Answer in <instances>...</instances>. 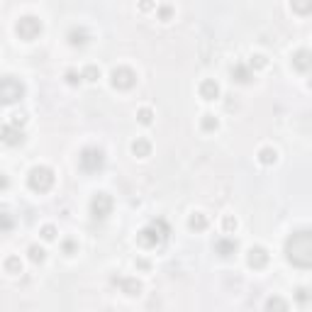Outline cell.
Masks as SVG:
<instances>
[{
    "label": "cell",
    "mask_w": 312,
    "mask_h": 312,
    "mask_svg": "<svg viewBox=\"0 0 312 312\" xmlns=\"http://www.w3.org/2000/svg\"><path fill=\"white\" fill-rule=\"evenodd\" d=\"M81 78H83V74H76V71H66V83H69V86H78V83H81Z\"/></svg>",
    "instance_id": "cell-30"
},
{
    "label": "cell",
    "mask_w": 312,
    "mask_h": 312,
    "mask_svg": "<svg viewBox=\"0 0 312 312\" xmlns=\"http://www.w3.org/2000/svg\"><path fill=\"white\" fill-rule=\"evenodd\" d=\"M18 37L25 39V42H32V39H37L39 35H42V20L35 18V15H25V18L18 20Z\"/></svg>",
    "instance_id": "cell-6"
},
{
    "label": "cell",
    "mask_w": 312,
    "mask_h": 312,
    "mask_svg": "<svg viewBox=\"0 0 312 312\" xmlns=\"http://www.w3.org/2000/svg\"><path fill=\"white\" fill-rule=\"evenodd\" d=\"M115 283L120 285V290L125 295H132V297H134V295L142 293V283H139L137 278H120V280H115Z\"/></svg>",
    "instance_id": "cell-14"
},
{
    "label": "cell",
    "mask_w": 312,
    "mask_h": 312,
    "mask_svg": "<svg viewBox=\"0 0 312 312\" xmlns=\"http://www.w3.org/2000/svg\"><path fill=\"white\" fill-rule=\"evenodd\" d=\"M200 98L205 100H215V98H220V86L212 81V78H205L200 83Z\"/></svg>",
    "instance_id": "cell-15"
},
{
    "label": "cell",
    "mask_w": 312,
    "mask_h": 312,
    "mask_svg": "<svg viewBox=\"0 0 312 312\" xmlns=\"http://www.w3.org/2000/svg\"><path fill=\"white\" fill-rule=\"evenodd\" d=\"M78 166H81V171H86V173H98V171L105 166V154L98 147L83 149L81 156H78Z\"/></svg>",
    "instance_id": "cell-4"
},
{
    "label": "cell",
    "mask_w": 312,
    "mask_h": 312,
    "mask_svg": "<svg viewBox=\"0 0 312 312\" xmlns=\"http://www.w3.org/2000/svg\"><path fill=\"white\" fill-rule=\"evenodd\" d=\"M249 66H251V69H263V66H266V56H261V54L251 56V61H249Z\"/></svg>",
    "instance_id": "cell-29"
},
{
    "label": "cell",
    "mask_w": 312,
    "mask_h": 312,
    "mask_svg": "<svg viewBox=\"0 0 312 312\" xmlns=\"http://www.w3.org/2000/svg\"><path fill=\"white\" fill-rule=\"evenodd\" d=\"M137 120H139L142 125H151V122H154V112L149 110V108H142V110L137 112Z\"/></svg>",
    "instance_id": "cell-27"
},
{
    "label": "cell",
    "mask_w": 312,
    "mask_h": 312,
    "mask_svg": "<svg viewBox=\"0 0 312 312\" xmlns=\"http://www.w3.org/2000/svg\"><path fill=\"white\" fill-rule=\"evenodd\" d=\"M39 234H42L44 241H54V239H56V227H54V224H44Z\"/></svg>",
    "instance_id": "cell-26"
},
{
    "label": "cell",
    "mask_w": 312,
    "mask_h": 312,
    "mask_svg": "<svg viewBox=\"0 0 312 312\" xmlns=\"http://www.w3.org/2000/svg\"><path fill=\"white\" fill-rule=\"evenodd\" d=\"M139 8H142L144 13H149V10H154V0H139Z\"/></svg>",
    "instance_id": "cell-35"
},
{
    "label": "cell",
    "mask_w": 312,
    "mask_h": 312,
    "mask_svg": "<svg viewBox=\"0 0 312 312\" xmlns=\"http://www.w3.org/2000/svg\"><path fill=\"white\" fill-rule=\"evenodd\" d=\"M86 42H88V32L83 27H71L69 30V44L71 47H83Z\"/></svg>",
    "instance_id": "cell-16"
},
{
    "label": "cell",
    "mask_w": 312,
    "mask_h": 312,
    "mask_svg": "<svg viewBox=\"0 0 312 312\" xmlns=\"http://www.w3.org/2000/svg\"><path fill=\"white\" fill-rule=\"evenodd\" d=\"M27 254H30V261H32V263H42V261H44V249L37 246V244H32Z\"/></svg>",
    "instance_id": "cell-22"
},
{
    "label": "cell",
    "mask_w": 312,
    "mask_h": 312,
    "mask_svg": "<svg viewBox=\"0 0 312 312\" xmlns=\"http://www.w3.org/2000/svg\"><path fill=\"white\" fill-rule=\"evenodd\" d=\"M27 183L35 193H47L54 185V171L49 166H35L30 171V176H27Z\"/></svg>",
    "instance_id": "cell-3"
},
{
    "label": "cell",
    "mask_w": 312,
    "mask_h": 312,
    "mask_svg": "<svg viewBox=\"0 0 312 312\" xmlns=\"http://www.w3.org/2000/svg\"><path fill=\"white\" fill-rule=\"evenodd\" d=\"M217 125H220V122H217L215 115H205V117H202V129H205V132H215Z\"/></svg>",
    "instance_id": "cell-23"
},
{
    "label": "cell",
    "mask_w": 312,
    "mask_h": 312,
    "mask_svg": "<svg viewBox=\"0 0 312 312\" xmlns=\"http://www.w3.org/2000/svg\"><path fill=\"white\" fill-rule=\"evenodd\" d=\"M61 249H64V254H66V256H74V254H78V244H76L74 239H66V241L61 244Z\"/></svg>",
    "instance_id": "cell-28"
},
{
    "label": "cell",
    "mask_w": 312,
    "mask_h": 312,
    "mask_svg": "<svg viewBox=\"0 0 312 312\" xmlns=\"http://www.w3.org/2000/svg\"><path fill=\"white\" fill-rule=\"evenodd\" d=\"M222 224H224V232H234V229H237V220H234L232 215H227Z\"/></svg>",
    "instance_id": "cell-31"
},
{
    "label": "cell",
    "mask_w": 312,
    "mask_h": 312,
    "mask_svg": "<svg viewBox=\"0 0 312 312\" xmlns=\"http://www.w3.org/2000/svg\"><path fill=\"white\" fill-rule=\"evenodd\" d=\"M310 88H312V78H310Z\"/></svg>",
    "instance_id": "cell-37"
},
{
    "label": "cell",
    "mask_w": 312,
    "mask_h": 312,
    "mask_svg": "<svg viewBox=\"0 0 312 312\" xmlns=\"http://www.w3.org/2000/svg\"><path fill=\"white\" fill-rule=\"evenodd\" d=\"M232 78H234L237 83H251V81H254L251 66H246V64H234V66H232Z\"/></svg>",
    "instance_id": "cell-13"
},
{
    "label": "cell",
    "mask_w": 312,
    "mask_h": 312,
    "mask_svg": "<svg viewBox=\"0 0 312 312\" xmlns=\"http://www.w3.org/2000/svg\"><path fill=\"white\" fill-rule=\"evenodd\" d=\"M266 310H288V302L280 300V297H271V300L266 302Z\"/></svg>",
    "instance_id": "cell-25"
},
{
    "label": "cell",
    "mask_w": 312,
    "mask_h": 312,
    "mask_svg": "<svg viewBox=\"0 0 312 312\" xmlns=\"http://www.w3.org/2000/svg\"><path fill=\"white\" fill-rule=\"evenodd\" d=\"M285 258L295 268H312V229H297L285 239Z\"/></svg>",
    "instance_id": "cell-1"
},
{
    "label": "cell",
    "mask_w": 312,
    "mask_h": 312,
    "mask_svg": "<svg viewBox=\"0 0 312 312\" xmlns=\"http://www.w3.org/2000/svg\"><path fill=\"white\" fill-rule=\"evenodd\" d=\"M293 66H295V71H300V74L310 71L312 69V52L310 49H297L293 54Z\"/></svg>",
    "instance_id": "cell-10"
},
{
    "label": "cell",
    "mask_w": 312,
    "mask_h": 312,
    "mask_svg": "<svg viewBox=\"0 0 312 312\" xmlns=\"http://www.w3.org/2000/svg\"><path fill=\"white\" fill-rule=\"evenodd\" d=\"M83 78L95 83V81L100 78V69H98V66H86V69H83Z\"/></svg>",
    "instance_id": "cell-24"
},
{
    "label": "cell",
    "mask_w": 312,
    "mask_h": 312,
    "mask_svg": "<svg viewBox=\"0 0 312 312\" xmlns=\"http://www.w3.org/2000/svg\"><path fill=\"white\" fill-rule=\"evenodd\" d=\"M275 161H278V151H275L273 147H263L261 151H258V164L273 166Z\"/></svg>",
    "instance_id": "cell-18"
},
{
    "label": "cell",
    "mask_w": 312,
    "mask_h": 312,
    "mask_svg": "<svg viewBox=\"0 0 312 312\" xmlns=\"http://www.w3.org/2000/svg\"><path fill=\"white\" fill-rule=\"evenodd\" d=\"M3 142H5L8 147H18V144L25 142V134H22L15 125H5V127H3Z\"/></svg>",
    "instance_id": "cell-12"
},
{
    "label": "cell",
    "mask_w": 312,
    "mask_h": 312,
    "mask_svg": "<svg viewBox=\"0 0 312 312\" xmlns=\"http://www.w3.org/2000/svg\"><path fill=\"white\" fill-rule=\"evenodd\" d=\"M110 83L112 88H117V91H129L137 83V74L132 69H127V66H117V69H112Z\"/></svg>",
    "instance_id": "cell-7"
},
{
    "label": "cell",
    "mask_w": 312,
    "mask_h": 312,
    "mask_svg": "<svg viewBox=\"0 0 312 312\" xmlns=\"http://www.w3.org/2000/svg\"><path fill=\"white\" fill-rule=\"evenodd\" d=\"M0 98H3V105H13V103H18V100L25 98V86L20 83L18 78L5 76L0 81Z\"/></svg>",
    "instance_id": "cell-5"
},
{
    "label": "cell",
    "mask_w": 312,
    "mask_h": 312,
    "mask_svg": "<svg viewBox=\"0 0 312 312\" xmlns=\"http://www.w3.org/2000/svg\"><path fill=\"white\" fill-rule=\"evenodd\" d=\"M3 268H5V273H20L22 271V263H20V258L18 256H8L5 258V263H3Z\"/></svg>",
    "instance_id": "cell-21"
},
{
    "label": "cell",
    "mask_w": 312,
    "mask_h": 312,
    "mask_svg": "<svg viewBox=\"0 0 312 312\" xmlns=\"http://www.w3.org/2000/svg\"><path fill=\"white\" fill-rule=\"evenodd\" d=\"M215 254L222 258H229V256H234L237 254V241L234 239H229V237H222L215 241Z\"/></svg>",
    "instance_id": "cell-11"
},
{
    "label": "cell",
    "mask_w": 312,
    "mask_h": 312,
    "mask_svg": "<svg viewBox=\"0 0 312 312\" xmlns=\"http://www.w3.org/2000/svg\"><path fill=\"white\" fill-rule=\"evenodd\" d=\"M246 263L251 266V268H263L266 263H268V251L263 249V246H251L249 249V254H246Z\"/></svg>",
    "instance_id": "cell-9"
},
{
    "label": "cell",
    "mask_w": 312,
    "mask_h": 312,
    "mask_svg": "<svg viewBox=\"0 0 312 312\" xmlns=\"http://www.w3.org/2000/svg\"><path fill=\"white\" fill-rule=\"evenodd\" d=\"M168 234H171L168 224H166L164 220H154L151 224H147V227L137 234V239H139L142 246H147V249H156V246H161L166 239H168Z\"/></svg>",
    "instance_id": "cell-2"
},
{
    "label": "cell",
    "mask_w": 312,
    "mask_h": 312,
    "mask_svg": "<svg viewBox=\"0 0 312 312\" xmlns=\"http://www.w3.org/2000/svg\"><path fill=\"white\" fill-rule=\"evenodd\" d=\"M290 8L297 15H310L312 13V0H290Z\"/></svg>",
    "instance_id": "cell-20"
},
{
    "label": "cell",
    "mask_w": 312,
    "mask_h": 312,
    "mask_svg": "<svg viewBox=\"0 0 312 312\" xmlns=\"http://www.w3.org/2000/svg\"><path fill=\"white\" fill-rule=\"evenodd\" d=\"M188 227H190L193 232H205V229H207V217H205L202 212H193L190 220H188Z\"/></svg>",
    "instance_id": "cell-19"
},
{
    "label": "cell",
    "mask_w": 312,
    "mask_h": 312,
    "mask_svg": "<svg viewBox=\"0 0 312 312\" xmlns=\"http://www.w3.org/2000/svg\"><path fill=\"white\" fill-rule=\"evenodd\" d=\"M307 297H310V293H307L305 288H300V290H297V300H300V302H307Z\"/></svg>",
    "instance_id": "cell-36"
},
{
    "label": "cell",
    "mask_w": 312,
    "mask_h": 312,
    "mask_svg": "<svg viewBox=\"0 0 312 312\" xmlns=\"http://www.w3.org/2000/svg\"><path fill=\"white\" fill-rule=\"evenodd\" d=\"M132 154H134V156H139V159H147L149 154H151V144H149L144 137H139V139H134V142H132Z\"/></svg>",
    "instance_id": "cell-17"
},
{
    "label": "cell",
    "mask_w": 312,
    "mask_h": 312,
    "mask_svg": "<svg viewBox=\"0 0 312 312\" xmlns=\"http://www.w3.org/2000/svg\"><path fill=\"white\" fill-rule=\"evenodd\" d=\"M25 120H27V117H25L22 112H15V115H13V120H10V125H15V127H22V125H25Z\"/></svg>",
    "instance_id": "cell-33"
},
{
    "label": "cell",
    "mask_w": 312,
    "mask_h": 312,
    "mask_svg": "<svg viewBox=\"0 0 312 312\" xmlns=\"http://www.w3.org/2000/svg\"><path fill=\"white\" fill-rule=\"evenodd\" d=\"M112 198L108 195V193H98L95 198L91 200V215H93V220H105L108 215L112 212Z\"/></svg>",
    "instance_id": "cell-8"
},
{
    "label": "cell",
    "mask_w": 312,
    "mask_h": 312,
    "mask_svg": "<svg viewBox=\"0 0 312 312\" xmlns=\"http://www.w3.org/2000/svg\"><path fill=\"white\" fill-rule=\"evenodd\" d=\"M13 229V220H10V212H3V232H10Z\"/></svg>",
    "instance_id": "cell-34"
},
{
    "label": "cell",
    "mask_w": 312,
    "mask_h": 312,
    "mask_svg": "<svg viewBox=\"0 0 312 312\" xmlns=\"http://www.w3.org/2000/svg\"><path fill=\"white\" fill-rule=\"evenodd\" d=\"M171 15H173V10H171L168 5H164V8H159V18L164 20V22H168V20H171Z\"/></svg>",
    "instance_id": "cell-32"
}]
</instances>
